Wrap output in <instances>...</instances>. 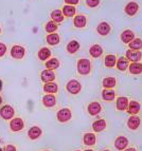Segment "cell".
Segmentation results:
<instances>
[{
  "label": "cell",
  "mask_w": 142,
  "mask_h": 151,
  "mask_svg": "<svg viewBox=\"0 0 142 151\" xmlns=\"http://www.w3.org/2000/svg\"><path fill=\"white\" fill-rule=\"evenodd\" d=\"M57 85L53 81H51V83H46V85L43 86V91L47 92V93H56L57 92Z\"/></svg>",
  "instance_id": "7402d4cb"
},
{
  "label": "cell",
  "mask_w": 142,
  "mask_h": 151,
  "mask_svg": "<svg viewBox=\"0 0 142 151\" xmlns=\"http://www.w3.org/2000/svg\"><path fill=\"white\" fill-rule=\"evenodd\" d=\"M140 111V105L138 101H132L128 103V109H127V112L133 115H136L137 113H139Z\"/></svg>",
  "instance_id": "7c38bea8"
},
{
  "label": "cell",
  "mask_w": 142,
  "mask_h": 151,
  "mask_svg": "<svg viewBox=\"0 0 142 151\" xmlns=\"http://www.w3.org/2000/svg\"><path fill=\"white\" fill-rule=\"evenodd\" d=\"M1 103H2V98L0 97V104H1Z\"/></svg>",
  "instance_id": "7bdbcfd3"
},
{
  "label": "cell",
  "mask_w": 142,
  "mask_h": 151,
  "mask_svg": "<svg viewBox=\"0 0 142 151\" xmlns=\"http://www.w3.org/2000/svg\"><path fill=\"white\" fill-rule=\"evenodd\" d=\"M89 53L94 58L100 57V56L102 55V53H103V49H102L99 45H93L91 48H90V50H89Z\"/></svg>",
  "instance_id": "44dd1931"
},
{
  "label": "cell",
  "mask_w": 142,
  "mask_h": 151,
  "mask_svg": "<svg viewBox=\"0 0 142 151\" xmlns=\"http://www.w3.org/2000/svg\"><path fill=\"white\" fill-rule=\"evenodd\" d=\"M86 3L90 8H96L100 3V0H86Z\"/></svg>",
  "instance_id": "8d00e7d4"
},
{
  "label": "cell",
  "mask_w": 142,
  "mask_h": 151,
  "mask_svg": "<svg viewBox=\"0 0 142 151\" xmlns=\"http://www.w3.org/2000/svg\"><path fill=\"white\" fill-rule=\"evenodd\" d=\"M43 104L45 107H53L56 104V98L53 94H48V95H45L43 97Z\"/></svg>",
  "instance_id": "9c48e42d"
},
{
  "label": "cell",
  "mask_w": 142,
  "mask_h": 151,
  "mask_svg": "<svg viewBox=\"0 0 142 151\" xmlns=\"http://www.w3.org/2000/svg\"><path fill=\"white\" fill-rule=\"evenodd\" d=\"M114 94H116L114 91L110 90V89H105V90L102 91V96H103V98L107 101H112L114 98Z\"/></svg>",
  "instance_id": "4316f807"
},
{
  "label": "cell",
  "mask_w": 142,
  "mask_h": 151,
  "mask_svg": "<svg viewBox=\"0 0 142 151\" xmlns=\"http://www.w3.org/2000/svg\"><path fill=\"white\" fill-rule=\"evenodd\" d=\"M128 99L126 97H119L117 99V109L120 111H124L127 109V106H128Z\"/></svg>",
  "instance_id": "d6986e66"
},
{
  "label": "cell",
  "mask_w": 142,
  "mask_h": 151,
  "mask_svg": "<svg viewBox=\"0 0 142 151\" xmlns=\"http://www.w3.org/2000/svg\"><path fill=\"white\" fill-rule=\"evenodd\" d=\"M25 54V50L21 45H14L11 49V56L15 59H21Z\"/></svg>",
  "instance_id": "3957f363"
},
{
  "label": "cell",
  "mask_w": 142,
  "mask_h": 151,
  "mask_svg": "<svg viewBox=\"0 0 142 151\" xmlns=\"http://www.w3.org/2000/svg\"><path fill=\"white\" fill-rule=\"evenodd\" d=\"M133 39H135V35L130 30H125L121 34V40L124 43H130Z\"/></svg>",
  "instance_id": "2e32d148"
},
{
  "label": "cell",
  "mask_w": 142,
  "mask_h": 151,
  "mask_svg": "<svg viewBox=\"0 0 142 151\" xmlns=\"http://www.w3.org/2000/svg\"><path fill=\"white\" fill-rule=\"evenodd\" d=\"M65 2L69 5H73V4H78V3H79V0H65Z\"/></svg>",
  "instance_id": "f35d334b"
},
{
  "label": "cell",
  "mask_w": 142,
  "mask_h": 151,
  "mask_svg": "<svg viewBox=\"0 0 142 151\" xmlns=\"http://www.w3.org/2000/svg\"><path fill=\"white\" fill-rule=\"evenodd\" d=\"M0 115L4 119H11L14 116V109L9 105H5L0 109Z\"/></svg>",
  "instance_id": "277c9868"
},
{
  "label": "cell",
  "mask_w": 142,
  "mask_h": 151,
  "mask_svg": "<svg viewBox=\"0 0 142 151\" xmlns=\"http://www.w3.org/2000/svg\"><path fill=\"white\" fill-rule=\"evenodd\" d=\"M130 72L132 74H140L142 73V65L140 63H133L130 65Z\"/></svg>",
  "instance_id": "f1b7e54d"
},
{
  "label": "cell",
  "mask_w": 142,
  "mask_h": 151,
  "mask_svg": "<svg viewBox=\"0 0 142 151\" xmlns=\"http://www.w3.org/2000/svg\"><path fill=\"white\" fill-rule=\"evenodd\" d=\"M128 67V61L125 57H120L119 60L117 61V68L120 71H125Z\"/></svg>",
  "instance_id": "d6a6232c"
},
{
  "label": "cell",
  "mask_w": 142,
  "mask_h": 151,
  "mask_svg": "<svg viewBox=\"0 0 142 151\" xmlns=\"http://www.w3.org/2000/svg\"><path fill=\"white\" fill-rule=\"evenodd\" d=\"M57 30V24H56L54 21H49L46 24V32L51 34V33H54Z\"/></svg>",
  "instance_id": "d590c367"
},
{
  "label": "cell",
  "mask_w": 142,
  "mask_h": 151,
  "mask_svg": "<svg viewBox=\"0 0 142 151\" xmlns=\"http://www.w3.org/2000/svg\"><path fill=\"white\" fill-rule=\"evenodd\" d=\"M138 9H139V6H138V4L136 2H130L128 4L125 6V13H126L127 15L130 16H134L136 13L138 12Z\"/></svg>",
  "instance_id": "5bb4252c"
},
{
  "label": "cell",
  "mask_w": 142,
  "mask_h": 151,
  "mask_svg": "<svg viewBox=\"0 0 142 151\" xmlns=\"http://www.w3.org/2000/svg\"><path fill=\"white\" fill-rule=\"evenodd\" d=\"M0 33H1V29H0Z\"/></svg>",
  "instance_id": "f6af8a7d"
},
{
  "label": "cell",
  "mask_w": 142,
  "mask_h": 151,
  "mask_svg": "<svg viewBox=\"0 0 142 151\" xmlns=\"http://www.w3.org/2000/svg\"><path fill=\"white\" fill-rule=\"evenodd\" d=\"M47 42L51 45H55L59 42V34H55V33H51L47 36Z\"/></svg>",
  "instance_id": "484cf974"
},
{
  "label": "cell",
  "mask_w": 142,
  "mask_h": 151,
  "mask_svg": "<svg viewBox=\"0 0 142 151\" xmlns=\"http://www.w3.org/2000/svg\"><path fill=\"white\" fill-rule=\"evenodd\" d=\"M103 87L106 89H112L116 86V79L114 77H107L103 79Z\"/></svg>",
  "instance_id": "1f68e13d"
},
{
  "label": "cell",
  "mask_w": 142,
  "mask_h": 151,
  "mask_svg": "<svg viewBox=\"0 0 142 151\" xmlns=\"http://www.w3.org/2000/svg\"><path fill=\"white\" fill-rule=\"evenodd\" d=\"M38 58L41 60H46L47 58H49L51 56V51L48 48H43L38 51Z\"/></svg>",
  "instance_id": "83f0119b"
},
{
  "label": "cell",
  "mask_w": 142,
  "mask_h": 151,
  "mask_svg": "<svg viewBox=\"0 0 142 151\" xmlns=\"http://www.w3.org/2000/svg\"><path fill=\"white\" fill-rule=\"evenodd\" d=\"M41 81H45V83H51V81H53L55 79V74L52 70H45L41 72Z\"/></svg>",
  "instance_id": "52a82bcc"
},
{
  "label": "cell",
  "mask_w": 142,
  "mask_h": 151,
  "mask_svg": "<svg viewBox=\"0 0 142 151\" xmlns=\"http://www.w3.org/2000/svg\"><path fill=\"white\" fill-rule=\"evenodd\" d=\"M128 45H130V48L132 49V50L138 51V50H140V49H142V40L140 38L133 39V40L128 43Z\"/></svg>",
  "instance_id": "f546056e"
},
{
  "label": "cell",
  "mask_w": 142,
  "mask_h": 151,
  "mask_svg": "<svg viewBox=\"0 0 142 151\" xmlns=\"http://www.w3.org/2000/svg\"><path fill=\"white\" fill-rule=\"evenodd\" d=\"M105 128H106V122L104 119H99V121H96L92 124V129L96 132H101Z\"/></svg>",
  "instance_id": "ac0fdd59"
},
{
  "label": "cell",
  "mask_w": 142,
  "mask_h": 151,
  "mask_svg": "<svg viewBox=\"0 0 142 151\" xmlns=\"http://www.w3.org/2000/svg\"><path fill=\"white\" fill-rule=\"evenodd\" d=\"M1 90H2V81H0V92H1Z\"/></svg>",
  "instance_id": "b9f144b4"
},
{
  "label": "cell",
  "mask_w": 142,
  "mask_h": 151,
  "mask_svg": "<svg viewBox=\"0 0 142 151\" xmlns=\"http://www.w3.org/2000/svg\"><path fill=\"white\" fill-rule=\"evenodd\" d=\"M76 151H80V150H76Z\"/></svg>",
  "instance_id": "7dc6e473"
},
{
  "label": "cell",
  "mask_w": 142,
  "mask_h": 151,
  "mask_svg": "<svg viewBox=\"0 0 142 151\" xmlns=\"http://www.w3.org/2000/svg\"><path fill=\"white\" fill-rule=\"evenodd\" d=\"M139 125H140V119L137 115L130 116V119H128V121H127V126H128L130 129H132V130H136L139 127Z\"/></svg>",
  "instance_id": "4fadbf2b"
},
{
  "label": "cell",
  "mask_w": 142,
  "mask_h": 151,
  "mask_svg": "<svg viewBox=\"0 0 142 151\" xmlns=\"http://www.w3.org/2000/svg\"><path fill=\"white\" fill-rule=\"evenodd\" d=\"M5 53H7V45L4 43L0 42V57H2Z\"/></svg>",
  "instance_id": "74e56055"
},
{
  "label": "cell",
  "mask_w": 142,
  "mask_h": 151,
  "mask_svg": "<svg viewBox=\"0 0 142 151\" xmlns=\"http://www.w3.org/2000/svg\"><path fill=\"white\" fill-rule=\"evenodd\" d=\"M87 110H88L89 114L92 116L94 115H98V114L101 112V105H100L99 103H96V101H93V103L89 104L88 108H87Z\"/></svg>",
  "instance_id": "30bf717a"
},
{
  "label": "cell",
  "mask_w": 142,
  "mask_h": 151,
  "mask_svg": "<svg viewBox=\"0 0 142 151\" xmlns=\"http://www.w3.org/2000/svg\"><path fill=\"white\" fill-rule=\"evenodd\" d=\"M117 63V59H116V56L114 55H107L105 57V65L107 68H112Z\"/></svg>",
  "instance_id": "e575fe53"
},
{
  "label": "cell",
  "mask_w": 142,
  "mask_h": 151,
  "mask_svg": "<svg viewBox=\"0 0 142 151\" xmlns=\"http://www.w3.org/2000/svg\"><path fill=\"white\" fill-rule=\"evenodd\" d=\"M80 49V43L78 42L76 40H72L70 41V42L68 43V45H67V51H68L69 53H75L76 51Z\"/></svg>",
  "instance_id": "4dcf8cb0"
},
{
  "label": "cell",
  "mask_w": 142,
  "mask_h": 151,
  "mask_svg": "<svg viewBox=\"0 0 142 151\" xmlns=\"http://www.w3.org/2000/svg\"><path fill=\"white\" fill-rule=\"evenodd\" d=\"M81 88H82L81 83H80L78 81H75V79H72V81H68V83H67V86H66V89L68 90L69 93H71V94L80 93Z\"/></svg>",
  "instance_id": "7a4b0ae2"
},
{
  "label": "cell",
  "mask_w": 142,
  "mask_h": 151,
  "mask_svg": "<svg viewBox=\"0 0 142 151\" xmlns=\"http://www.w3.org/2000/svg\"><path fill=\"white\" fill-rule=\"evenodd\" d=\"M90 70H91V65H90L89 59L83 58V59H80L78 61V71H79L80 74L87 75V74H89Z\"/></svg>",
  "instance_id": "6da1fadb"
},
{
  "label": "cell",
  "mask_w": 142,
  "mask_h": 151,
  "mask_svg": "<svg viewBox=\"0 0 142 151\" xmlns=\"http://www.w3.org/2000/svg\"><path fill=\"white\" fill-rule=\"evenodd\" d=\"M51 18L54 22H62L64 20V15L63 12L59 10H54L53 12L51 13Z\"/></svg>",
  "instance_id": "603a6c76"
},
{
  "label": "cell",
  "mask_w": 142,
  "mask_h": 151,
  "mask_svg": "<svg viewBox=\"0 0 142 151\" xmlns=\"http://www.w3.org/2000/svg\"><path fill=\"white\" fill-rule=\"evenodd\" d=\"M28 135L31 139H37L38 137L41 135V129L39 128V127H36V126L32 127V128L29 130Z\"/></svg>",
  "instance_id": "e0dca14e"
},
{
  "label": "cell",
  "mask_w": 142,
  "mask_h": 151,
  "mask_svg": "<svg viewBox=\"0 0 142 151\" xmlns=\"http://www.w3.org/2000/svg\"><path fill=\"white\" fill-rule=\"evenodd\" d=\"M5 151H16V148H15V146H13V145H8Z\"/></svg>",
  "instance_id": "ab89813d"
},
{
  "label": "cell",
  "mask_w": 142,
  "mask_h": 151,
  "mask_svg": "<svg viewBox=\"0 0 142 151\" xmlns=\"http://www.w3.org/2000/svg\"><path fill=\"white\" fill-rule=\"evenodd\" d=\"M104 151H109V150H104Z\"/></svg>",
  "instance_id": "bcb514c9"
},
{
  "label": "cell",
  "mask_w": 142,
  "mask_h": 151,
  "mask_svg": "<svg viewBox=\"0 0 142 151\" xmlns=\"http://www.w3.org/2000/svg\"><path fill=\"white\" fill-rule=\"evenodd\" d=\"M75 14V8L72 6V5L66 4L63 8V15L66 16V17H72Z\"/></svg>",
  "instance_id": "d4e9b609"
},
{
  "label": "cell",
  "mask_w": 142,
  "mask_h": 151,
  "mask_svg": "<svg viewBox=\"0 0 142 151\" xmlns=\"http://www.w3.org/2000/svg\"><path fill=\"white\" fill-rule=\"evenodd\" d=\"M127 145H128V141L124 136H119V137H117L116 142H114V146H116V148L118 150H124L127 147Z\"/></svg>",
  "instance_id": "ba28073f"
},
{
  "label": "cell",
  "mask_w": 142,
  "mask_h": 151,
  "mask_svg": "<svg viewBox=\"0 0 142 151\" xmlns=\"http://www.w3.org/2000/svg\"><path fill=\"white\" fill-rule=\"evenodd\" d=\"M124 151H137L136 149H134V148H128V149H125Z\"/></svg>",
  "instance_id": "60d3db41"
},
{
  "label": "cell",
  "mask_w": 142,
  "mask_h": 151,
  "mask_svg": "<svg viewBox=\"0 0 142 151\" xmlns=\"http://www.w3.org/2000/svg\"><path fill=\"white\" fill-rule=\"evenodd\" d=\"M141 52L140 51H127L126 52V57L127 59L134 61V63H137L141 59Z\"/></svg>",
  "instance_id": "8fae6325"
},
{
  "label": "cell",
  "mask_w": 142,
  "mask_h": 151,
  "mask_svg": "<svg viewBox=\"0 0 142 151\" xmlns=\"http://www.w3.org/2000/svg\"><path fill=\"white\" fill-rule=\"evenodd\" d=\"M85 151H93V150H90V149H88V150H85Z\"/></svg>",
  "instance_id": "ee69618b"
},
{
  "label": "cell",
  "mask_w": 142,
  "mask_h": 151,
  "mask_svg": "<svg viewBox=\"0 0 142 151\" xmlns=\"http://www.w3.org/2000/svg\"><path fill=\"white\" fill-rule=\"evenodd\" d=\"M23 126H25V124H23V121L19 117H16V119H13L10 123V127H11V130L12 131H20L23 129Z\"/></svg>",
  "instance_id": "8992f818"
},
{
  "label": "cell",
  "mask_w": 142,
  "mask_h": 151,
  "mask_svg": "<svg viewBox=\"0 0 142 151\" xmlns=\"http://www.w3.org/2000/svg\"><path fill=\"white\" fill-rule=\"evenodd\" d=\"M96 31H98V33H99L100 35L105 36L110 32V25H109L107 22H101L99 25H98Z\"/></svg>",
  "instance_id": "9a60e30c"
},
{
  "label": "cell",
  "mask_w": 142,
  "mask_h": 151,
  "mask_svg": "<svg viewBox=\"0 0 142 151\" xmlns=\"http://www.w3.org/2000/svg\"><path fill=\"white\" fill-rule=\"evenodd\" d=\"M86 17L83 15H78L74 17V20H73V23L75 25L76 28H84L85 25H86Z\"/></svg>",
  "instance_id": "ffe728a7"
},
{
  "label": "cell",
  "mask_w": 142,
  "mask_h": 151,
  "mask_svg": "<svg viewBox=\"0 0 142 151\" xmlns=\"http://www.w3.org/2000/svg\"><path fill=\"white\" fill-rule=\"evenodd\" d=\"M84 144L88 145V146H92L96 144V135L93 133H86L84 135Z\"/></svg>",
  "instance_id": "cb8c5ba5"
},
{
  "label": "cell",
  "mask_w": 142,
  "mask_h": 151,
  "mask_svg": "<svg viewBox=\"0 0 142 151\" xmlns=\"http://www.w3.org/2000/svg\"><path fill=\"white\" fill-rule=\"evenodd\" d=\"M46 67L48 68V70H54V69H57L59 67V59H56V58H52V59H50V60L46 63Z\"/></svg>",
  "instance_id": "836d02e7"
},
{
  "label": "cell",
  "mask_w": 142,
  "mask_h": 151,
  "mask_svg": "<svg viewBox=\"0 0 142 151\" xmlns=\"http://www.w3.org/2000/svg\"><path fill=\"white\" fill-rule=\"evenodd\" d=\"M56 116H57V119L61 123H65V122H68L71 119V111L67 108H64L57 112Z\"/></svg>",
  "instance_id": "5b68a950"
}]
</instances>
